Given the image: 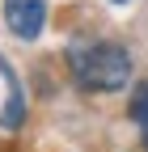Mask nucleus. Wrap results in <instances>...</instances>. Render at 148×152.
Listing matches in <instances>:
<instances>
[{"label": "nucleus", "instance_id": "f257e3e1", "mask_svg": "<svg viewBox=\"0 0 148 152\" xmlns=\"http://www.w3.org/2000/svg\"><path fill=\"white\" fill-rule=\"evenodd\" d=\"M68 68L76 76V85L89 93H119L131 80V55L119 42H97V38L68 42Z\"/></svg>", "mask_w": 148, "mask_h": 152}, {"label": "nucleus", "instance_id": "f03ea898", "mask_svg": "<svg viewBox=\"0 0 148 152\" xmlns=\"http://www.w3.org/2000/svg\"><path fill=\"white\" fill-rule=\"evenodd\" d=\"M42 21H47V4L42 0H4V26L13 30V38L34 42L42 34Z\"/></svg>", "mask_w": 148, "mask_h": 152}, {"label": "nucleus", "instance_id": "20e7f679", "mask_svg": "<svg viewBox=\"0 0 148 152\" xmlns=\"http://www.w3.org/2000/svg\"><path fill=\"white\" fill-rule=\"evenodd\" d=\"M114 4H123V0H114Z\"/></svg>", "mask_w": 148, "mask_h": 152}, {"label": "nucleus", "instance_id": "7ed1b4c3", "mask_svg": "<svg viewBox=\"0 0 148 152\" xmlns=\"http://www.w3.org/2000/svg\"><path fill=\"white\" fill-rule=\"evenodd\" d=\"M131 118L140 127V140H144V152H148V80L136 85V93H131Z\"/></svg>", "mask_w": 148, "mask_h": 152}]
</instances>
